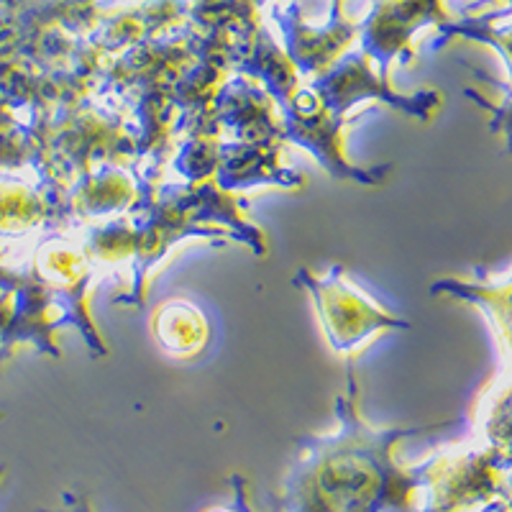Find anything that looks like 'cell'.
Returning <instances> with one entry per match:
<instances>
[{
  "label": "cell",
  "instance_id": "3957f363",
  "mask_svg": "<svg viewBox=\"0 0 512 512\" xmlns=\"http://www.w3.org/2000/svg\"><path fill=\"white\" fill-rule=\"evenodd\" d=\"M24 190L26 187L18 185H0V228H6L8 233H18L24 226L39 221L41 210Z\"/></svg>",
  "mask_w": 512,
  "mask_h": 512
},
{
  "label": "cell",
  "instance_id": "277c9868",
  "mask_svg": "<svg viewBox=\"0 0 512 512\" xmlns=\"http://www.w3.org/2000/svg\"><path fill=\"white\" fill-rule=\"evenodd\" d=\"M18 285V280L16 277H13L11 272H8V269H0V287H3V290H6L8 287V292H13V287Z\"/></svg>",
  "mask_w": 512,
  "mask_h": 512
},
{
  "label": "cell",
  "instance_id": "6da1fadb",
  "mask_svg": "<svg viewBox=\"0 0 512 512\" xmlns=\"http://www.w3.org/2000/svg\"><path fill=\"white\" fill-rule=\"evenodd\" d=\"M297 285H305L315 297L318 315L326 328L328 344L336 351H354L372 333L390 328H408V323L379 308L344 277V269H333L331 277L315 280L308 269H300Z\"/></svg>",
  "mask_w": 512,
  "mask_h": 512
},
{
  "label": "cell",
  "instance_id": "7a4b0ae2",
  "mask_svg": "<svg viewBox=\"0 0 512 512\" xmlns=\"http://www.w3.org/2000/svg\"><path fill=\"white\" fill-rule=\"evenodd\" d=\"M157 328L162 341H167L169 336H175V333L180 331V336L175 338V344L169 346V351H175V354H185V351L200 349L205 336H208L203 315L185 303H169L167 308L162 310V315H159Z\"/></svg>",
  "mask_w": 512,
  "mask_h": 512
}]
</instances>
